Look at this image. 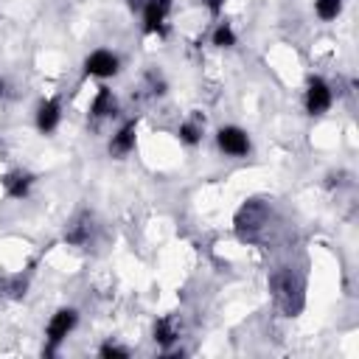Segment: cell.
Returning a JSON list of instances; mask_svg holds the SVG:
<instances>
[{
  "label": "cell",
  "mask_w": 359,
  "mask_h": 359,
  "mask_svg": "<svg viewBox=\"0 0 359 359\" xmlns=\"http://www.w3.org/2000/svg\"><path fill=\"white\" fill-rule=\"evenodd\" d=\"M269 289H272V297L283 314H289V317L300 314V309L306 303V280L297 272H292V269L275 272L269 280Z\"/></svg>",
  "instance_id": "cell-1"
},
{
  "label": "cell",
  "mask_w": 359,
  "mask_h": 359,
  "mask_svg": "<svg viewBox=\"0 0 359 359\" xmlns=\"http://www.w3.org/2000/svg\"><path fill=\"white\" fill-rule=\"evenodd\" d=\"M266 219H269V208L261 202V199H247L238 210H236V216H233V227H236V233H238V238H255L258 233H261V227L266 224Z\"/></svg>",
  "instance_id": "cell-2"
},
{
  "label": "cell",
  "mask_w": 359,
  "mask_h": 359,
  "mask_svg": "<svg viewBox=\"0 0 359 359\" xmlns=\"http://www.w3.org/2000/svg\"><path fill=\"white\" fill-rule=\"evenodd\" d=\"M76 320H79V314H76V309H59L53 317H50V323H48V328H45V337H48V353L76 328Z\"/></svg>",
  "instance_id": "cell-3"
},
{
  "label": "cell",
  "mask_w": 359,
  "mask_h": 359,
  "mask_svg": "<svg viewBox=\"0 0 359 359\" xmlns=\"http://www.w3.org/2000/svg\"><path fill=\"white\" fill-rule=\"evenodd\" d=\"M331 101H334L331 87H328L320 76H311L309 84H306V109H309V115H323V112H328Z\"/></svg>",
  "instance_id": "cell-4"
},
{
  "label": "cell",
  "mask_w": 359,
  "mask_h": 359,
  "mask_svg": "<svg viewBox=\"0 0 359 359\" xmlns=\"http://www.w3.org/2000/svg\"><path fill=\"white\" fill-rule=\"evenodd\" d=\"M216 143H219V149H222L224 154H230V157H244V154L250 151V137H247V132L238 129V126H222V129L216 132Z\"/></svg>",
  "instance_id": "cell-5"
},
{
  "label": "cell",
  "mask_w": 359,
  "mask_h": 359,
  "mask_svg": "<svg viewBox=\"0 0 359 359\" xmlns=\"http://www.w3.org/2000/svg\"><path fill=\"white\" fill-rule=\"evenodd\" d=\"M171 11V0H146L143 6V28L146 34H163Z\"/></svg>",
  "instance_id": "cell-6"
},
{
  "label": "cell",
  "mask_w": 359,
  "mask_h": 359,
  "mask_svg": "<svg viewBox=\"0 0 359 359\" xmlns=\"http://www.w3.org/2000/svg\"><path fill=\"white\" fill-rule=\"evenodd\" d=\"M84 70L87 76H98V79H109L118 73V56L109 50H93L84 59Z\"/></svg>",
  "instance_id": "cell-7"
},
{
  "label": "cell",
  "mask_w": 359,
  "mask_h": 359,
  "mask_svg": "<svg viewBox=\"0 0 359 359\" xmlns=\"http://www.w3.org/2000/svg\"><path fill=\"white\" fill-rule=\"evenodd\" d=\"M135 137H137V121H126L109 140V154L112 157H123L135 149Z\"/></svg>",
  "instance_id": "cell-8"
},
{
  "label": "cell",
  "mask_w": 359,
  "mask_h": 359,
  "mask_svg": "<svg viewBox=\"0 0 359 359\" xmlns=\"http://www.w3.org/2000/svg\"><path fill=\"white\" fill-rule=\"evenodd\" d=\"M59 118H62V104L56 98H48L36 107V129L39 132H53L59 126Z\"/></svg>",
  "instance_id": "cell-9"
},
{
  "label": "cell",
  "mask_w": 359,
  "mask_h": 359,
  "mask_svg": "<svg viewBox=\"0 0 359 359\" xmlns=\"http://www.w3.org/2000/svg\"><path fill=\"white\" fill-rule=\"evenodd\" d=\"M0 182H3V191L11 199H22V196H28V191L34 185V177L28 171H8V174H3Z\"/></svg>",
  "instance_id": "cell-10"
},
{
  "label": "cell",
  "mask_w": 359,
  "mask_h": 359,
  "mask_svg": "<svg viewBox=\"0 0 359 359\" xmlns=\"http://www.w3.org/2000/svg\"><path fill=\"white\" fill-rule=\"evenodd\" d=\"M90 236H93V219H90V213L76 216V219L67 224V230H65V241H67V244H76V247L87 244Z\"/></svg>",
  "instance_id": "cell-11"
},
{
  "label": "cell",
  "mask_w": 359,
  "mask_h": 359,
  "mask_svg": "<svg viewBox=\"0 0 359 359\" xmlns=\"http://www.w3.org/2000/svg\"><path fill=\"white\" fill-rule=\"evenodd\" d=\"M177 339H180V320H177L174 314L160 317V320L154 323V342L163 345V348H168V345L177 342Z\"/></svg>",
  "instance_id": "cell-12"
},
{
  "label": "cell",
  "mask_w": 359,
  "mask_h": 359,
  "mask_svg": "<svg viewBox=\"0 0 359 359\" xmlns=\"http://www.w3.org/2000/svg\"><path fill=\"white\" fill-rule=\"evenodd\" d=\"M90 112H93L95 118H109V115H115V112H118V101H115L112 90L98 87V93H95V98H93V104H90Z\"/></svg>",
  "instance_id": "cell-13"
},
{
  "label": "cell",
  "mask_w": 359,
  "mask_h": 359,
  "mask_svg": "<svg viewBox=\"0 0 359 359\" xmlns=\"http://www.w3.org/2000/svg\"><path fill=\"white\" fill-rule=\"evenodd\" d=\"M25 286H28V278L25 275H8V278H0V297H22L25 294Z\"/></svg>",
  "instance_id": "cell-14"
},
{
  "label": "cell",
  "mask_w": 359,
  "mask_h": 359,
  "mask_svg": "<svg viewBox=\"0 0 359 359\" xmlns=\"http://www.w3.org/2000/svg\"><path fill=\"white\" fill-rule=\"evenodd\" d=\"M314 11L320 20H334L342 11V0H314Z\"/></svg>",
  "instance_id": "cell-15"
},
{
  "label": "cell",
  "mask_w": 359,
  "mask_h": 359,
  "mask_svg": "<svg viewBox=\"0 0 359 359\" xmlns=\"http://www.w3.org/2000/svg\"><path fill=\"white\" fill-rule=\"evenodd\" d=\"M213 45H216V48H233V45H236V31H233L227 22H222V25L213 31Z\"/></svg>",
  "instance_id": "cell-16"
},
{
  "label": "cell",
  "mask_w": 359,
  "mask_h": 359,
  "mask_svg": "<svg viewBox=\"0 0 359 359\" xmlns=\"http://www.w3.org/2000/svg\"><path fill=\"white\" fill-rule=\"evenodd\" d=\"M199 137H202V123L199 121H188V123L180 126V140H185L188 146L199 143Z\"/></svg>",
  "instance_id": "cell-17"
},
{
  "label": "cell",
  "mask_w": 359,
  "mask_h": 359,
  "mask_svg": "<svg viewBox=\"0 0 359 359\" xmlns=\"http://www.w3.org/2000/svg\"><path fill=\"white\" fill-rule=\"evenodd\" d=\"M104 359H126L129 356V351L126 348H121V345H112V342H107V345H101V351H98Z\"/></svg>",
  "instance_id": "cell-18"
},
{
  "label": "cell",
  "mask_w": 359,
  "mask_h": 359,
  "mask_svg": "<svg viewBox=\"0 0 359 359\" xmlns=\"http://www.w3.org/2000/svg\"><path fill=\"white\" fill-rule=\"evenodd\" d=\"M202 3L208 6V11H210V14H219V11L224 8V0H202Z\"/></svg>",
  "instance_id": "cell-19"
},
{
  "label": "cell",
  "mask_w": 359,
  "mask_h": 359,
  "mask_svg": "<svg viewBox=\"0 0 359 359\" xmlns=\"http://www.w3.org/2000/svg\"><path fill=\"white\" fill-rule=\"evenodd\" d=\"M0 95H3V81H0Z\"/></svg>",
  "instance_id": "cell-20"
}]
</instances>
